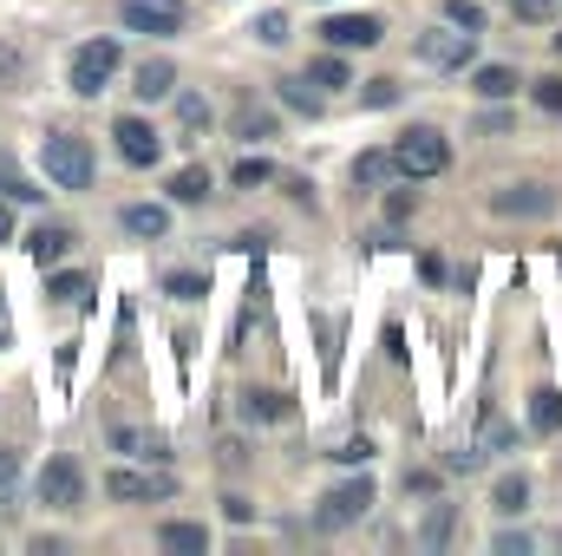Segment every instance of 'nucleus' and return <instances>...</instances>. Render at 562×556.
<instances>
[{
    "instance_id": "obj_21",
    "label": "nucleus",
    "mask_w": 562,
    "mask_h": 556,
    "mask_svg": "<svg viewBox=\"0 0 562 556\" xmlns=\"http://www.w3.org/2000/svg\"><path fill=\"white\" fill-rule=\"evenodd\" d=\"M125 230H132V236H164V230H170V210H157V203H132V210H125Z\"/></svg>"
},
{
    "instance_id": "obj_8",
    "label": "nucleus",
    "mask_w": 562,
    "mask_h": 556,
    "mask_svg": "<svg viewBox=\"0 0 562 556\" xmlns=\"http://www.w3.org/2000/svg\"><path fill=\"white\" fill-rule=\"evenodd\" d=\"M321 40H327V46H340V53H347V46H360V53H367V46H380V40H386V26H380V13H334V20L321 26Z\"/></svg>"
},
{
    "instance_id": "obj_17",
    "label": "nucleus",
    "mask_w": 562,
    "mask_h": 556,
    "mask_svg": "<svg viewBox=\"0 0 562 556\" xmlns=\"http://www.w3.org/2000/svg\"><path fill=\"white\" fill-rule=\"evenodd\" d=\"M170 86H177V66H170V59H144L132 92H138V99H170Z\"/></svg>"
},
{
    "instance_id": "obj_41",
    "label": "nucleus",
    "mask_w": 562,
    "mask_h": 556,
    "mask_svg": "<svg viewBox=\"0 0 562 556\" xmlns=\"http://www.w3.org/2000/svg\"><path fill=\"white\" fill-rule=\"evenodd\" d=\"M497 556H530V537H510V531H504V537H497Z\"/></svg>"
},
{
    "instance_id": "obj_10",
    "label": "nucleus",
    "mask_w": 562,
    "mask_h": 556,
    "mask_svg": "<svg viewBox=\"0 0 562 556\" xmlns=\"http://www.w3.org/2000/svg\"><path fill=\"white\" fill-rule=\"evenodd\" d=\"M491 210L497 216H550L557 210V190H543V184H504L491 197Z\"/></svg>"
},
{
    "instance_id": "obj_34",
    "label": "nucleus",
    "mask_w": 562,
    "mask_h": 556,
    "mask_svg": "<svg viewBox=\"0 0 562 556\" xmlns=\"http://www.w3.org/2000/svg\"><path fill=\"white\" fill-rule=\"evenodd\" d=\"M530 92H537V105H543V112H562V79H537Z\"/></svg>"
},
{
    "instance_id": "obj_40",
    "label": "nucleus",
    "mask_w": 562,
    "mask_h": 556,
    "mask_svg": "<svg viewBox=\"0 0 562 556\" xmlns=\"http://www.w3.org/2000/svg\"><path fill=\"white\" fill-rule=\"evenodd\" d=\"M13 471H20V452H13V445H0V491L13 485Z\"/></svg>"
},
{
    "instance_id": "obj_13",
    "label": "nucleus",
    "mask_w": 562,
    "mask_h": 556,
    "mask_svg": "<svg viewBox=\"0 0 562 556\" xmlns=\"http://www.w3.org/2000/svg\"><path fill=\"white\" fill-rule=\"evenodd\" d=\"M112 445L132 452V458H144V465H164V458H170V445H164L157 432H132V425H112Z\"/></svg>"
},
{
    "instance_id": "obj_6",
    "label": "nucleus",
    "mask_w": 562,
    "mask_h": 556,
    "mask_svg": "<svg viewBox=\"0 0 562 556\" xmlns=\"http://www.w3.org/2000/svg\"><path fill=\"white\" fill-rule=\"evenodd\" d=\"M170 491H177L170 471H132V465H119L105 478V498H119V504H164Z\"/></svg>"
},
{
    "instance_id": "obj_3",
    "label": "nucleus",
    "mask_w": 562,
    "mask_h": 556,
    "mask_svg": "<svg viewBox=\"0 0 562 556\" xmlns=\"http://www.w3.org/2000/svg\"><path fill=\"white\" fill-rule=\"evenodd\" d=\"M413 53H419L425 66H438V73H464L471 59H477V33H464V26H431L413 40Z\"/></svg>"
},
{
    "instance_id": "obj_29",
    "label": "nucleus",
    "mask_w": 562,
    "mask_h": 556,
    "mask_svg": "<svg viewBox=\"0 0 562 556\" xmlns=\"http://www.w3.org/2000/svg\"><path fill=\"white\" fill-rule=\"evenodd\" d=\"M301 86H307V79H281V105H288V112H321V99L301 92Z\"/></svg>"
},
{
    "instance_id": "obj_11",
    "label": "nucleus",
    "mask_w": 562,
    "mask_h": 556,
    "mask_svg": "<svg viewBox=\"0 0 562 556\" xmlns=\"http://www.w3.org/2000/svg\"><path fill=\"white\" fill-rule=\"evenodd\" d=\"M112 138H119V157H125V164H138V170H150V164L164 157V144H157V132H150L144 119H119V125H112Z\"/></svg>"
},
{
    "instance_id": "obj_16",
    "label": "nucleus",
    "mask_w": 562,
    "mask_h": 556,
    "mask_svg": "<svg viewBox=\"0 0 562 556\" xmlns=\"http://www.w3.org/2000/svg\"><path fill=\"white\" fill-rule=\"evenodd\" d=\"M530 432H543V438L562 432V393L557 387H537V393H530Z\"/></svg>"
},
{
    "instance_id": "obj_7",
    "label": "nucleus",
    "mask_w": 562,
    "mask_h": 556,
    "mask_svg": "<svg viewBox=\"0 0 562 556\" xmlns=\"http://www.w3.org/2000/svg\"><path fill=\"white\" fill-rule=\"evenodd\" d=\"M79 498H86V471L72 458H46L40 465V504L46 511H72Z\"/></svg>"
},
{
    "instance_id": "obj_18",
    "label": "nucleus",
    "mask_w": 562,
    "mask_h": 556,
    "mask_svg": "<svg viewBox=\"0 0 562 556\" xmlns=\"http://www.w3.org/2000/svg\"><path fill=\"white\" fill-rule=\"evenodd\" d=\"M471 92H477V99H510V92H517V73H510V66H477V73H471Z\"/></svg>"
},
{
    "instance_id": "obj_14",
    "label": "nucleus",
    "mask_w": 562,
    "mask_h": 556,
    "mask_svg": "<svg viewBox=\"0 0 562 556\" xmlns=\"http://www.w3.org/2000/svg\"><path fill=\"white\" fill-rule=\"evenodd\" d=\"M26 249H33V263H46V269H53V263L72 249V230H59V223H40V230L26 236Z\"/></svg>"
},
{
    "instance_id": "obj_20",
    "label": "nucleus",
    "mask_w": 562,
    "mask_h": 556,
    "mask_svg": "<svg viewBox=\"0 0 562 556\" xmlns=\"http://www.w3.org/2000/svg\"><path fill=\"white\" fill-rule=\"evenodd\" d=\"M170 197H177V203H203V197H210V170H203V164H183V170L170 177Z\"/></svg>"
},
{
    "instance_id": "obj_9",
    "label": "nucleus",
    "mask_w": 562,
    "mask_h": 556,
    "mask_svg": "<svg viewBox=\"0 0 562 556\" xmlns=\"http://www.w3.org/2000/svg\"><path fill=\"white\" fill-rule=\"evenodd\" d=\"M132 33H177L183 26V0H119Z\"/></svg>"
},
{
    "instance_id": "obj_26",
    "label": "nucleus",
    "mask_w": 562,
    "mask_h": 556,
    "mask_svg": "<svg viewBox=\"0 0 562 556\" xmlns=\"http://www.w3.org/2000/svg\"><path fill=\"white\" fill-rule=\"evenodd\" d=\"M445 20L464 26V33H484V7L477 0H445Z\"/></svg>"
},
{
    "instance_id": "obj_33",
    "label": "nucleus",
    "mask_w": 562,
    "mask_h": 556,
    "mask_svg": "<svg viewBox=\"0 0 562 556\" xmlns=\"http://www.w3.org/2000/svg\"><path fill=\"white\" fill-rule=\"evenodd\" d=\"M164 288H170L177 301H196V294H203V276H190V269H177V276H164Z\"/></svg>"
},
{
    "instance_id": "obj_32",
    "label": "nucleus",
    "mask_w": 562,
    "mask_h": 556,
    "mask_svg": "<svg viewBox=\"0 0 562 556\" xmlns=\"http://www.w3.org/2000/svg\"><path fill=\"white\" fill-rule=\"evenodd\" d=\"M327 458H340V465H367V458H373V445H367V438H340Z\"/></svg>"
},
{
    "instance_id": "obj_37",
    "label": "nucleus",
    "mask_w": 562,
    "mask_h": 556,
    "mask_svg": "<svg viewBox=\"0 0 562 556\" xmlns=\"http://www.w3.org/2000/svg\"><path fill=\"white\" fill-rule=\"evenodd\" d=\"M393 99H400V86H393V79H373V86H367V105H393Z\"/></svg>"
},
{
    "instance_id": "obj_27",
    "label": "nucleus",
    "mask_w": 562,
    "mask_h": 556,
    "mask_svg": "<svg viewBox=\"0 0 562 556\" xmlns=\"http://www.w3.org/2000/svg\"><path fill=\"white\" fill-rule=\"evenodd\" d=\"M243 413H249V419H288V400H281V393H249V400H243Z\"/></svg>"
},
{
    "instance_id": "obj_35",
    "label": "nucleus",
    "mask_w": 562,
    "mask_h": 556,
    "mask_svg": "<svg viewBox=\"0 0 562 556\" xmlns=\"http://www.w3.org/2000/svg\"><path fill=\"white\" fill-rule=\"evenodd\" d=\"M177 119L196 132V125H210V105H203V99H177Z\"/></svg>"
},
{
    "instance_id": "obj_5",
    "label": "nucleus",
    "mask_w": 562,
    "mask_h": 556,
    "mask_svg": "<svg viewBox=\"0 0 562 556\" xmlns=\"http://www.w3.org/2000/svg\"><path fill=\"white\" fill-rule=\"evenodd\" d=\"M40 157H46V177H53L59 190H86V184H92V151H86V138H66V132H53Z\"/></svg>"
},
{
    "instance_id": "obj_30",
    "label": "nucleus",
    "mask_w": 562,
    "mask_h": 556,
    "mask_svg": "<svg viewBox=\"0 0 562 556\" xmlns=\"http://www.w3.org/2000/svg\"><path fill=\"white\" fill-rule=\"evenodd\" d=\"M256 40H262V46H281V40H288V13H262V20H256Z\"/></svg>"
},
{
    "instance_id": "obj_44",
    "label": "nucleus",
    "mask_w": 562,
    "mask_h": 556,
    "mask_svg": "<svg viewBox=\"0 0 562 556\" xmlns=\"http://www.w3.org/2000/svg\"><path fill=\"white\" fill-rule=\"evenodd\" d=\"M557 263H562V256H557Z\"/></svg>"
},
{
    "instance_id": "obj_1",
    "label": "nucleus",
    "mask_w": 562,
    "mask_h": 556,
    "mask_svg": "<svg viewBox=\"0 0 562 556\" xmlns=\"http://www.w3.org/2000/svg\"><path fill=\"white\" fill-rule=\"evenodd\" d=\"M445 164H451V144H445L438 125H413V132L393 138V170L413 177V184H419V177H438Z\"/></svg>"
},
{
    "instance_id": "obj_15",
    "label": "nucleus",
    "mask_w": 562,
    "mask_h": 556,
    "mask_svg": "<svg viewBox=\"0 0 562 556\" xmlns=\"http://www.w3.org/2000/svg\"><path fill=\"white\" fill-rule=\"evenodd\" d=\"M524 504H530V478H524V471H504L497 491H491V511H497V518H517Z\"/></svg>"
},
{
    "instance_id": "obj_39",
    "label": "nucleus",
    "mask_w": 562,
    "mask_h": 556,
    "mask_svg": "<svg viewBox=\"0 0 562 556\" xmlns=\"http://www.w3.org/2000/svg\"><path fill=\"white\" fill-rule=\"evenodd\" d=\"M386 216H393V223H406V216H413V197H406V190H393V197H386Z\"/></svg>"
},
{
    "instance_id": "obj_42",
    "label": "nucleus",
    "mask_w": 562,
    "mask_h": 556,
    "mask_svg": "<svg viewBox=\"0 0 562 556\" xmlns=\"http://www.w3.org/2000/svg\"><path fill=\"white\" fill-rule=\"evenodd\" d=\"M7 236H13V216H7V203H0V243H7Z\"/></svg>"
},
{
    "instance_id": "obj_25",
    "label": "nucleus",
    "mask_w": 562,
    "mask_h": 556,
    "mask_svg": "<svg viewBox=\"0 0 562 556\" xmlns=\"http://www.w3.org/2000/svg\"><path fill=\"white\" fill-rule=\"evenodd\" d=\"M229 177H236V190H256V184H269V177H276V164H269V157H243Z\"/></svg>"
},
{
    "instance_id": "obj_23",
    "label": "nucleus",
    "mask_w": 562,
    "mask_h": 556,
    "mask_svg": "<svg viewBox=\"0 0 562 556\" xmlns=\"http://www.w3.org/2000/svg\"><path fill=\"white\" fill-rule=\"evenodd\" d=\"M451 518H458L451 504H431V518H425V531H419L425 551H445V537H451Z\"/></svg>"
},
{
    "instance_id": "obj_22",
    "label": "nucleus",
    "mask_w": 562,
    "mask_h": 556,
    "mask_svg": "<svg viewBox=\"0 0 562 556\" xmlns=\"http://www.w3.org/2000/svg\"><path fill=\"white\" fill-rule=\"evenodd\" d=\"M393 177V151H360L353 157V184H386Z\"/></svg>"
},
{
    "instance_id": "obj_36",
    "label": "nucleus",
    "mask_w": 562,
    "mask_h": 556,
    "mask_svg": "<svg viewBox=\"0 0 562 556\" xmlns=\"http://www.w3.org/2000/svg\"><path fill=\"white\" fill-rule=\"evenodd\" d=\"M445 465H451V471H477V465H484V452H477V445H458Z\"/></svg>"
},
{
    "instance_id": "obj_24",
    "label": "nucleus",
    "mask_w": 562,
    "mask_h": 556,
    "mask_svg": "<svg viewBox=\"0 0 562 556\" xmlns=\"http://www.w3.org/2000/svg\"><path fill=\"white\" fill-rule=\"evenodd\" d=\"M307 79H314V86H327V92H340V86H353V73H347V59H314V66H307Z\"/></svg>"
},
{
    "instance_id": "obj_28",
    "label": "nucleus",
    "mask_w": 562,
    "mask_h": 556,
    "mask_svg": "<svg viewBox=\"0 0 562 556\" xmlns=\"http://www.w3.org/2000/svg\"><path fill=\"white\" fill-rule=\"evenodd\" d=\"M46 294H53V301H86V294H92V281H86V276H53V281H46Z\"/></svg>"
},
{
    "instance_id": "obj_43",
    "label": "nucleus",
    "mask_w": 562,
    "mask_h": 556,
    "mask_svg": "<svg viewBox=\"0 0 562 556\" xmlns=\"http://www.w3.org/2000/svg\"><path fill=\"white\" fill-rule=\"evenodd\" d=\"M557 59H562V33H557Z\"/></svg>"
},
{
    "instance_id": "obj_19",
    "label": "nucleus",
    "mask_w": 562,
    "mask_h": 556,
    "mask_svg": "<svg viewBox=\"0 0 562 556\" xmlns=\"http://www.w3.org/2000/svg\"><path fill=\"white\" fill-rule=\"evenodd\" d=\"M157 544H164V551L203 556V551H210V531H203V524H164V531H157Z\"/></svg>"
},
{
    "instance_id": "obj_31",
    "label": "nucleus",
    "mask_w": 562,
    "mask_h": 556,
    "mask_svg": "<svg viewBox=\"0 0 562 556\" xmlns=\"http://www.w3.org/2000/svg\"><path fill=\"white\" fill-rule=\"evenodd\" d=\"M236 132H243V138H269V132H276V119H269V112H256V105H249V112H243V119H236Z\"/></svg>"
},
{
    "instance_id": "obj_4",
    "label": "nucleus",
    "mask_w": 562,
    "mask_h": 556,
    "mask_svg": "<svg viewBox=\"0 0 562 556\" xmlns=\"http://www.w3.org/2000/svg\"><path fill=\"white\" fill-rule=\"evenodd\" d=\"M367 511H373V478H347V485H334V491L321 498L314 524H321V531H347V524H360Z\"/></svg>"
},
{
    "instance_id": "obj_38",
    "label": "nucleus",
    "mask_w": 562,
    "mask_h": 556,
    "mask_svg": "<svg viewBox=\"0 0 562 556\" xmlns=\"http://www.w3.org/2000/svg\"><path fill=\"white\" fill-rule=\"evenodd\" d=\"M517 20H550V0H510Z\"/></svg>"
},
{
    "instance_id": "obj_2",
    "label": "nucleus",
    "mask_w": 562,
    "mask_h": 556,
    "mask_svg": "<svg viewBox=\"0 0 562 556\" xmlns=\"http://www.w3.org/2000/svg\"><path fill=\"white\" fill-rule=\"evenodd\" d=\"M119 59H125V53H119V40H86V46L72 53V73H66V79H72V92H79V99H99V92L112 86Z\"/></svg>"
},
{
    "instance_id": "obj_12",
    "label": "nucleus",
    "mask_w": 562,
    "mask_h": 556,
    "mask_svg": "<svg viewBox=\"0 0 562 556\" xmlns=\"http://www.w3.org/2000/svg\"><path fill=\"white\" fill-rule=\"evenodd\" d=\"M471 445H477L484 458H491V452H510V445H517V425L497 413V407H484V413H477V438H471Z\"/></svg>"
}]
</instances>
